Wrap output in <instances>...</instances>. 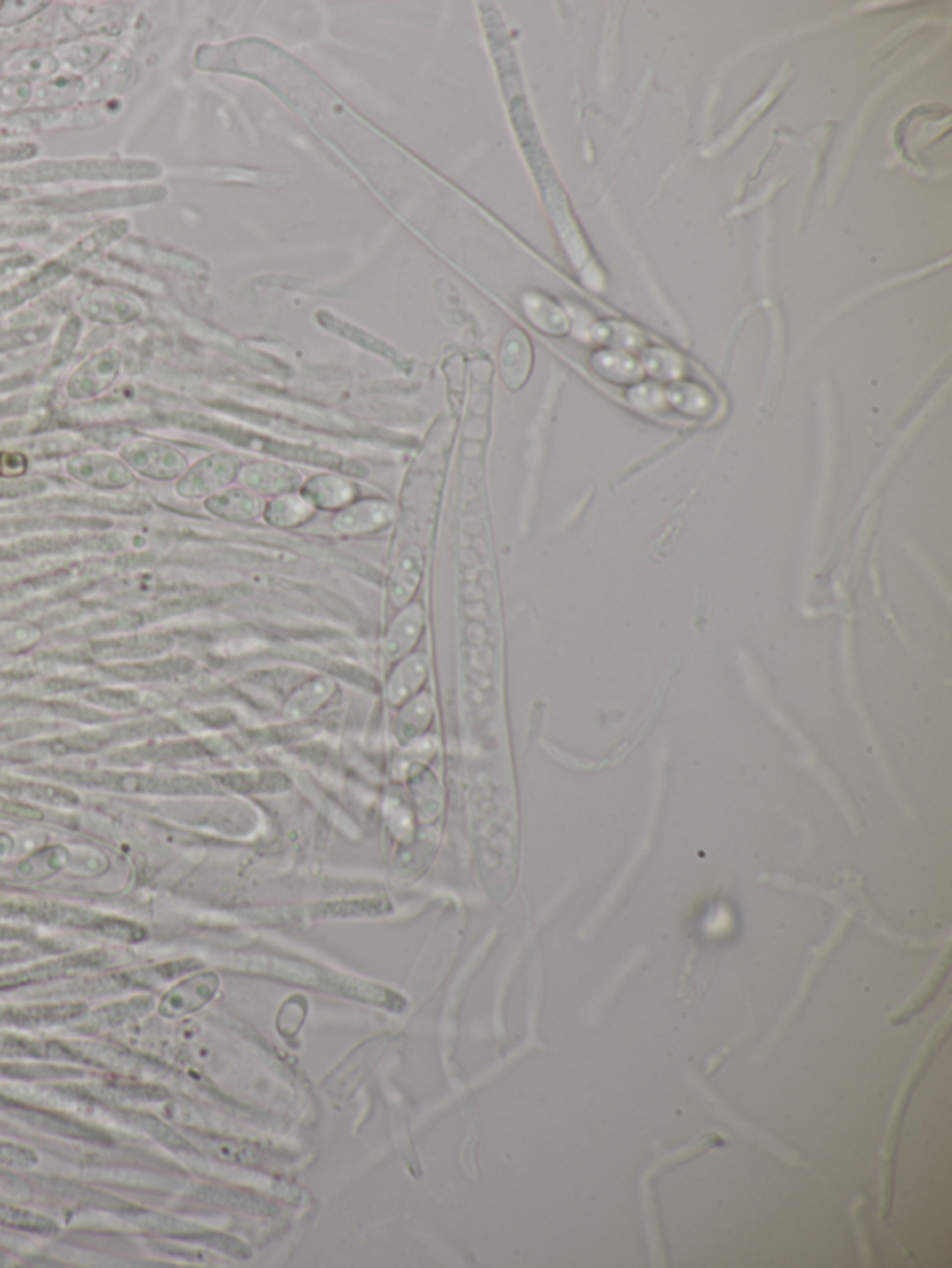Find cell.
Segmentation results:
<instances>
[{"label": "cell", "mask_w": 952, "mask_h": 1268, "mask_svg": "<svg viewBox=\"0 0 952 1268\" xmlns=\"http://www.w3.org/2000/svg\"><path fill=\"white\" fill-rule=\"evenodd\" d=\"M67 473L84 484L95 488H123L132 480V473L119 460L101 454H81L67 462Z\"/></svg>", "instance_id": "1"}, {"label": "cell", "mask_w": 952, "mask_h": 1268, "mask_svg": "<svg viewBox=\"0 0 952 1268\" xmlns=\"http://www.w3.org/2000/svg\"><path fill=\"white\" fill-rule=\"evenodd\" d=\"M218 990V978L212 973L196 975L175 985L172 992L162 997L160 1013L166 1018H179L184 1013L200 1010L203 1004L209 1003Z\"/></svg>", "instance_id": "2"}, {"label": "cell", "mask_w": 952, "mask_h": 1268, "mask_svg": "<svg viewBox=\"0 0 952 1268\" xmlns=\"http://www.w3.org/2000/svg\"><path fill=\"white\" fill-rule=\"evenodd\" d=\"M121 458L138 473L155 478L174 476L184 466L183 458L177 456L170 448L156 445H132L121 452Z\"/></svg>", "instance_id": "3"}, {"label": "cell", "mask_w": 952, "mask_h": 1268, "mask_svg": "<svg viewBox=\"0 0 952 1268\" xmlns=\"http://www.w3.org/2000/svg\"><path fill=\"white\" fill-rule=\"evenodd\" d=\"M69 859H71L69 850L60 845H51L46 849L37 850L27 859H23L19 863L18 877L27 882H41L64 871Z\"/></svg>", "instance_id": "4"}, {"label": "cell", "mask_w": 952, "mask_h": 1268, "mask_svg": "<svg viewBox=\"0 0 952 1268\" xmlns=\"http://www.w3.org/2000/svg\"><path fill=\"white\" fill-rule=\"evenodd\" d=\"M198 1196L211 1202V1204L221 1205L228 1209L242 1211V1213L256 1214V1216H272L277 1213V1207L270 1202H266L259 1196L235 1190V1188H218V1186H207L198 1192Z\"/></svg>", "instance_id": "5"}, {"label": "cell", "mask_w": 952, "mask_h": 1268, "mask_svg": "<svg viewBox=\"0 0 952 1268\" xmlns=\"http://www.w3.org/2000/svg\"><path fill=\"white\" fill-rule=\"evenodd\" d=\"M41 639V630L25 621H0V651L21 653L34 648Z\"/></svg>", "instance_id": "6"}, {"label": "cell", "mask_w": 952, "mask_h": 1268, "mask_svg": "<svg viewBox=\"0 0 952 1268\" xmlns=\"http://www.w3.org/2000/svg\"><path fill=\"white\" fill-rule=\"evenodd\" d=\"M207 1144V1148L220 1159L233 1160V1162H242V1164H254L259 1159V1151L249 1148L246 1144H238V1142L226 1141H203Z\"/></svg>", "instance_id": "7"}, {"label": "cell", "mask_w": 952, "mask_h": 1268, "mask_svg": "<svg viewBox=\"0 0 952 1268\" xmlns=\"http://www.w3.org/2000/svg\"><path fill=\"white\" fill-rule=\"evenodd\" d=\"M28 471V458L23 452H0V478H16Z\"/></svg>", "instance_id": "8"}, {"label": "cell", "mask_w": 952, "mask_h": 1268, "mask_svg": "<svg viewBox=\"0 0 952 1268\" xmlns=\"http://www.w3.org/2000/svg\"><path fill=\"white\" fill-rule=\"evenodd\" d=\"M11 850H13V839H11V835H8V833H0V863H2L4 859L9 858Z\"/></svg>", "instance_id": "9"}]
</instances>
